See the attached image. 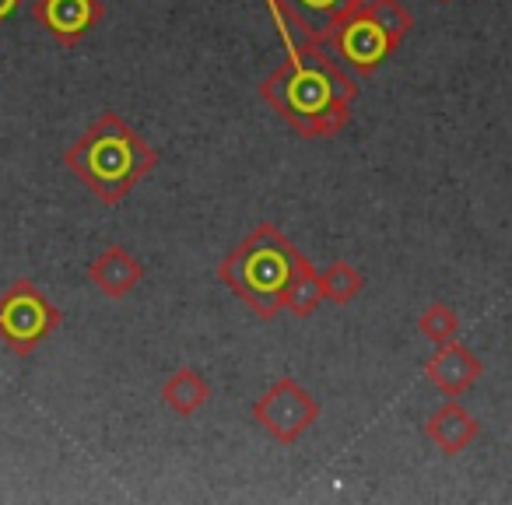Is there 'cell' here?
Wrapping results in <instances>:
<instances>
[{
  "mask_svg": "<svg viewBox=\"0 0 512 505\" xmlns=\"http://www.w3.org/2000/svg\"><path fill=\"white\" fill-rule=\"evenodd\" d=\"M418 334L432 344H446L460 334V316L449 302H432L425 313L418 316Z\"/></svg>",
  "mask_w": 512,
  "mask_h": 505,
  "instance_id": "14",
  "label": "cell"
},
{
  "mask_svg": "<svg viewBox=\"0 0 512 505\" xmlns=\"http://www.w3.org/2000/svg\"><path fill=\"white\" fill-rule=\"evenodd\" d=\"M253 421L271 435L281 446L299 442L309 428L320 421V404L316 397L292 376L274 379L264 390V397H256L253 404Z\"/></svg>",
  "mask_w": 512,
  "mask_h": 505,
  "instance_id": "6",
  "label": "cell"
},
{
  "mask_svg": "<svg viewBox=\"0 0 512 505\" xmlns=\"http://www.w3.org/2000/svg\"><path fill=\"white\" fill-rule=\"evenodd\" d=\"M320 288H323V299H330L334 306H348V302H355L358 295H362L365 278L348 260H334V264L320 274Z\"/></svg>",
  "mask_w": 512,
  "mask_h": 505,
  "instance_id": "13",
  "label": "cell"
},
{
  "mask_svg": "<svg viewBox=\"0 0 512 505\" xmlns=\"http://www.w3.org/2000/svg\"><path fill=\"white\" fill-rule=\"evenodd\" d=\"M281 4L292 8L295 15L309 25V29H313V22H320L316 25V36H320L323 25L334 22V18H341V15H348V11H355L362 0H281Z\"/></svg>",
  "mask_w": 512,
  "mask_h": 505,
  "instance_id": "15",
  "label": "cell"
},
{
  "mask_svg": "<svg viewBox=\"0 0 512 505\" xmlns=\"http://www.w3.org/2000/svg\"><path fill=\"white\" fill-rule=\"evenodd\" d=\"M64 323V313L43 295L36 281L22 278L0 295V341L11 355L29 358L46 337H53Z\"/></svg>",
  "mask_w": 512,
  "mask_h": 505,
  "instance_id": "5",
  "label": "cell"
},
{
  "mask_svg": "<svg viewBox=\"0 0 512 505\" xmlns=\"http://www.w3.org/2000/svg\"><path fill=\"white\" fill-rule=\"evenodd\" d=\"M411 29L414 18L400 0H362L355 11L323 25L320 43L334 53L344 71L369 78L397 53Z\"/></svg>",
  "mask_w": 512,
  "mask_h": 505,
  "instance_id": "4",
  "label": "cell"
},
{
  "mask_svg": "<svg viewBox=\"0 0 512 505\" xmlns=\"http://www.w3.org/2000/svg\"><path fill=\"white\" fill-rule=\"evenodd\" d=\"M162 400L172 414H179V418H193V414L211 400V383H207L197 369H176L162 383Z\"/></svg>",
  "mask_w": 512,
  "mask_h": 505,
  "instance_id": "11",
  "label": "cell"
},
{
  "mask_svg": "<svg viewBox=\"0 0 512 505\" xmlns=\"http://www.w3.org/2000/svg\"><path fill=\"white\" fill-rule=\"evenodd\" d=\"M18 8H22V0H0V25L11 22L18 15Z\"/></svg>",
  "mask_w": 512,
  "mask_h": 505,
  "instance_id": "16",
  "label": "cell"
},
{
  "mask_svg": "<svg viewBox=\"0 0 512 505\" xmlns=\"http://www.w3.org/2000/svg\"><path fill=\"white\" fill-rule=\"evenodd\" d=\"M481 372H484L481 358L460 341L439 344V351L425 362L428 383H432L435 390L446 393V397H463V393L481 379Z\"/></svg>",
  "mask_w": 512,
  "mask_h": 505,
  "instance_id": "8",
  "label": "cell"
},
{
  "mask_svg": "<svg viewBox=\"0 0 512 505\" xmlns=\"http://www.w3.org/2000/svg\"><path fill=\"white\" fill-rule=\"evenodd\" d=\"M267 11L285 43V60L260 81V99L299 137L330 141L351 123V102L362 88L313 29H299L274 8Z\"/></svg>",
  "mask_w": 512,
  "mask_h": 505,
  "instance_id": "1",
  "label": "cell"
},
{
  "mask_svg": "<svg viewBox=\"0 0 512 505\" xmlns=\"http://www.w3.org/2000/svg\"><path fill=\"white\" fill-rule=\"evenodd\" d=\"M439 4H453V0H439Z\"/></svg>",
  "mask_w": 512,
  "mask_h": 505,
  "instance_id": "17",
  "label": "cell"
},
{
  "mask_svg": "<svg viewBox=\"0 0 512 505\" xmlns=\"http://www.w3.org/2000/svg\"><path fill=\"white\" fill-rule=\"evenodd\" d=\"M425 435L439 446V453L446 456H460L463 449H470L481 435L477 418L460 404V400H446L439 411L428 414L425 421Z\"/></svg>",
  "mask_w": 512,
  "mask_h": 505,
  "instance_id": "10",
  "label": "cell"
},
{
  "mask_svg": "<svg viewBox=\"0 0 512 505\" xmlns=\"http://www.w3.org/2000/svg\"><path fill=\"white\" fill-rule=\"evenodd\" d=\"M299 264L302 253L285 239V232L271 221H260L218 264V278L260 320H274L281 316V299H285Z\"/></svg>",
  "mask_w": 512,
  "mask_h": 505,
  "instance_id": "3",
  "label": "cell"
},
{
  "mask_svg": "<svg viewBox=\"0 0 512 505\" xmlns=\"http://www.w3.org/2000/svg\"><path fill=\"white\" fill-rule=\"evenodd\" d=\"M106 8L102 0H36L32 4V18L43 25V32H50V39L57 46H78L95 25L102 22Z\"/></svg>",
  "mask_w": 512,
  "mask_h": 505,
  "instance_id": "7",
  "label": "cell"
},
{
  "mask_svg": "<svg viewBox=\"0 0 512 505\" xmlns=\"http://www.w3.org/2000/svg\"><path fill=\"white\" fill-rule=\"evenodd\" d=\"M64 165L102 200L120 204L144 176L158 169V151L123 120L120 113L106 109L78 141L67 148Z\"/></svg>",
  "mask_w": 512,
  "mask_h": 505,
  "instance_id": "2",
  "label": "cell"
},
{
  "mask_svg": "<svg viewBox=\"0 0 512 505\" xmlns=\"http://www.w3.org/2000/svg\"><path fill=\"white\" fill-rule=\"evenodd\" d=\"M323 302V288H320V271L309 264V257H302L299 271H295L292 285H288L285 299H281V313H292L299 320L313 316Z\"/></svg>",
  "mask_w": 512,
  "mask_h": 505,
  "instance_id": "12",
  "label": "cell"
},
{
  "mask_svg": "<svg viewBox=\"0 0 512 505\" xmlns=\"http://www.w3.org/2000/svg\"><path fill=\"white\" fill-rule=\"evenodd\" d=\"M88 281H92L106 299H127V295L144 281V264L130 253V249L109 246L88 264Z\"/></svg>",
  "mask_w": 512,
  "mask_h": 505,
  "instance_id": "9",
  "label": "cell"
}]
</instances>
